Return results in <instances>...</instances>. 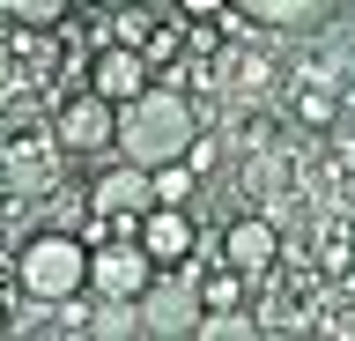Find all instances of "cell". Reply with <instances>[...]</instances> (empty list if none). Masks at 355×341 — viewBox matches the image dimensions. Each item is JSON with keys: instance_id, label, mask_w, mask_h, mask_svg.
Listing matches in <instances>:
<instances>
[{"instance_id": "cell-1", "label": "cell", "mask_w": 355, "mask_h": 341, "mask_svg": "<svg viewBox=\"0 0 355 341\" xmlns=\"http://www.w3.org/2000/svg\"><path fill=\"white\" fill-rule=\"evenodd\" d=\"M193 141H200V104H193L185 82H163V74H155L133 104H119V156L141 163V171L178 163Z\"/></svg>"}, {"instance_id": "cell-2", "label": "cell", "mask_w": 355, "mask_h": 341, "mask_svg": "<svg viewBox=\"0 0 355 341\" xmlns=\"http://www.w3.org/2000/svg\"><path fill=\"white\" fill-rule=\"evenodd\" d=\"M89 238H74V230H37L30 245L15 252V290L22 304H67L74 290H89Z\"/></svg>"}, {"instance_id": "cell-3", "label": "cell", "mask_w": 355, "mask_h": 341, "mask_svg": "<svg viewBox=\"0 0 355 341\" xmlns=\"http://www.w3.org/2000/svg\"><path fill=\"white\" fill-rule=\"evenodd\" d=\"M200 319H207V304H200V252L185 260V267H163L148 282V297H141V326L163 341H185L200 334Z\"/></svg>"}, {"instance_id": "cell-4", "label": "cell", "mask_w": 355, "mask_h": 341, "mask_svg": "<svg viewBox=\"0 0 355 341\" xmlns=\"http://www.w3.org/2000/svg\"><path fill=\"white\" fill-rule=\"evenodd\" d=\"M52 141H60L67 156H119V104L104 90H74L60 97V119H52Z\"/></svg>"}, {"instance_id": "cell-5", "label": "cell", "mask_w": 355, "mask_h": 341, "mask_svg": "<svg viewBox=\"0 0 355 341\" xmlns=\"http://www.w3.org/2000/svg\"><path fill=\"white\" fill-rule=\"evenodd\" d=\"M155 208V178L141 171V163H126V156H111L96 178H89V215H111V230L119 238H133L141 230V215Z\"/></svg>"}, {"instance_id": "cell-6", "label": "cell", "mask_w": 355, "mask_h": 341, "mask_svg": "<svg viewBox=\"0 0 355 341\" xmlns=\"http://www.w3.org/2000/svg\"><path fill=\"white\" fill-rule=\"evenodd\" d=\"M155 252L141 245V238H104V245L89 252V290L96 297H148V282H155Z\"/></svg>"}, {"instance_id": "cell-7", "label": "cell", "mask_w": 355, "mask_h": 341, "mask_svg": "<svg viewBox=\"0 0 355 341\" xmlns=\"http://www.w3.org/2000/svg\"><path fill=\"white\" fill-rule=\"evenodd\" d=\"M133 238L155 252V267H185V260L200 252V230H193V208H185V201H155Z\"/></svg>"}, {"instance_id": "cell-8", "label": "cell", "mask_w": 355, "mask_h": 341, "mask_svg": "<svg viewBox=\"0 0 355 341\" xmlns=\"http://www.w3.org/2000/svg\"><path fill=\"white\" fill-rule=\"evenodd\" d=\"M148 82H155V60L141 45H96V60H89V90H104L111 104H133Z\"/></svg>"}, {"instance_id": "cell-9", "label": "cell", "mask_w": 355, "mask_h": 341, "mask_svg": "<svg viewBox=\"0 0 355 341\" xmlns=\"http://www.w3.org/2000/svg\"><path fill=\"white\" fill-rule=\"evenodd\" d=\"M222 260H237L252 282H259L274 260H282V230H274V215H230V230H222Z\"/></svg>"}, {"instance_id": "cell-10", "label": "cell", "mask_w": 355, "mask_h": 341, "mask_svg": "<svg viewBox=\"0 0 355 341\" xmlns=\"http://www.w3.org/2000/svg\"><path fill=\"white\" fill-rule=\"evenodd\" d=\"M230 8H244L259 30H318L340 0H230Z\"/></svg>"}, {"instance_id": "cell-11", "label": "cell", "mask_w": 355, "mask_h": 341, "mask_svg": "<svg viewBox=\"0 0 355 341\" xmlns=\"http://www.w3.org/2000/svg\"><path fill=\"white\" fill-rule=\"evenodd\" d=\"M222 74H230V90L259 97L266 82H274V52H266V45H252V52H222Z\"/></svg>"}, {"instance_id": "cell-12", "label": "cell", "mask_w": 355, "mask_h": 341, "mask_svg": "<svg viewBox=\"0 0 355 341\" xmlns=\"http://www.w3.org/2000/svg\"><path fill=\"white\" fill-rule=\"evenodd\" d=\"M155 60V74H171L178 60H185V15H155V30H148V45H141Z\"/></svg>"}, {"instance_id": "cell-13", "label": "cell", "mask_w": 355, "mask_h": 341, "mask_svg": "<svg viewBox=\"0 0 355 341\" xmlns=\"http://www.w3.org/2000/svg\"><path fill=\"white\" fill-rule=\"evenodd\" d=\"M296 119H304L311 134H326L333 119H340V97H333L326 82H311V90H296Z\"/></svg>"}, {"instance_id": "cell-14", "label": "cell", "mask_w": 355, "mask_h": 341, "mask_svg": "<svg viewBox=\"0 0 355 341\" xmlns=\"http://www.w3.org/2000/svg\"><path fill=\"white\" fill-rule=\"evenodd\" d=\"M0 8H8L15 23H30V30H60L74 0H0Z\"/></svg>"}, {"instance_id": "cell-15", "label": "cell", "mask_w": 355, "mask_h": 341, "mask_svg": "<svg viewBox=\"0 0 355 341\" xmlns=\"http://www.w3.org/2000/svg\"><path fill=\"white\" fill-rule=\"evenodd\" d=\"M148 178H155V201H193L200 171H193V163H185V156H178V163H155Z\"/></svg>"}, {"instance_id": "cell-16", "label": "cell", "mask_w": 355, "mask_h": 341, "mask_svg": "<svg viewBox=\"0 0 355 341\" xmlns=\"http://www.w3.org/2000/svg\"><path fill=\"white\" fill-rule=\"evenodd\" d=\"M185 163H193V171H200V178H207V171H215V141H207V134H200V141H193V149H185Z\"/></svg>"}, {"instance_id": "cell-17", "label": "cell", "mask_w": 355, "mask_h": 341, "mask_svg": "<svg viewBox=\"0 0 355 341\" xmlns=\"http://www.w3.org/2000/svg\"><path fill=\"white\" fill-rule=\"evenodd\" d=\"M222 8H230V0H178V15H193V23L200 15H222Z\"/></svg>"}, {"instance_id": "cell-18", "label": "cell", "mask_w": 355, "mask_h": 341, "mask_svg": "<svg viewBox=\"0 0 355 341\" xmlns=\"http://www.w3.org/2000/svg\"><path fill=\"white\" fill-rule=\"evenodd\" d=\"M148 8H163V15H178V0H148Z\"/></svg>"}, {"instance_id": "cell-19", "label": "cell", "mask_w": 355, "mask_h": 341, "mask_svg": "<svg viewBox=\"0 0 355 341\" xmlns=\"http://www.w3.org/2000/svg\"><path fill=\"white\" fill-rule=\"evenodd\" d=\"M96 8H111V0H96Z\"/></svg>"}]
</instances>
